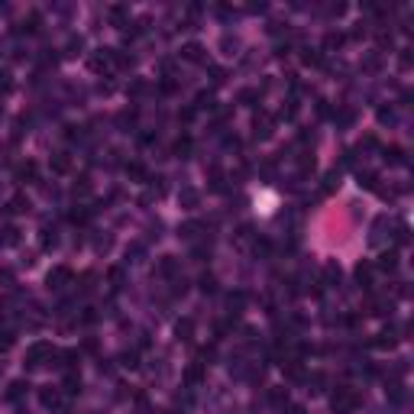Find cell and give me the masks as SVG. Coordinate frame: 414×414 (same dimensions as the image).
<instances>
[{
  "label": "cell",
  "instance_id": "7c38bea8",
  "mask_svg": "<svg viewBox=\"0 0 414 414\" xmlns=\"http://www.w3.org/2000/svg\"><path fill=\"white\" fill-rule=\"evenodd\" d=\"M324 278H327V285H340V278H343L340 266H336V262H327V266H324Z\"/></svg>",
  "mask_w": 414,
  "mask_h": 414
},
{
  "label": "cell",
  "instance_id": "7a4b0ae2",
  "mask_svg": "<svg viewBox=\"0 0 414 414\" xmlns=\"http://www.w3.org/2000/svg\"><path fill=\"white\" fill-rule=\"evenodd\" d=\"M330 404H334V411L350 414V411L356 408V404H360V395H356L353 388H346V385H340V388L334 392V402H330Z\"/></svg>",
  "mask_w": 414,
  "mask_h": 414
},
{
  "label": "cell",
  "instance_id": "1f68e13d",
  "mask_svg": "<svg viewBox=\"0 0 414 414\" xmlns=\"http://www.w3.org/2000/svg\"><path fill=\"white\" fill-rule=\"evenodd\" d=\"M158 268H162V275H175V259H172V256H165Z\"/></svg>",
  "mask_w": 414,
  "mask_h": 414
},
{
  "label": "cell",
  "instance_id": "4dcf8cb0",
  "mask_svg": "<svg viewBox=\"0 0 414 414\" xmlns=\"http://www.w3.org/2000/svg\"><path fill=\"white\" fill-rule=\"evenodd\" d=\"M110 282H114V288H120V285H123V268H120V266L110 268Z\"/></svg>",
  "mask_w": 414,
  "mask_h": 414
},
{
  "label": "cell",
  "instance_id": "e575fe53",
  "mask_svg": "<svg viewBox=\"0 0 414 414\" xmlns=\"http://www.w3.org/2000/svg\"><path fill=\"white\" fill-rule=\"evenodd\" d=\"M317 62H320V55L314 49H304V65H317Z\"/></svg>",
  "mask_w": 414,
  "mask_h": 414
},
{
  "label": "cell",
  "instance_id": "6da1fadb",
  "mask_svg": "<svg viewBox=\"0 0 414 414\" xmlns=\"http://www.w3.org/2000/svg\"><path fill=\"white\" fill-rule=\"evenodd\" d=\"M55 353H58V350H55L49 340H36L30 350H26V366H30V369H36V366H46V362L55 360Z\"/></svg>",
  "mask_w": 414,
  "mask_h": 414
},
{
  "label": "cell",
  "instance_id": "74e56055",
  "mask_svg": "<svg viewBox=\"0 0 414 414\" xmlns=\"http://www.w3.org/2000/svg\"><path fill=\"white\" fill-rule=\"evenodd\" d=\"M123 366H130V369H136V366H140V362H136V353H123Z\"/></svg>",
  "mask_w": 414,
  "mask_h": 414
},
{
  "label": "cell",
  "instance_id": "ab89813d",
  "mask_svg": "<svg viewBox=\"0 0 414 414\" xmlns=\"http://www.w3.org/2000/svg\"><path fill=\"white\" fill-rule=\"evenodd\" d=\"M395 240H398V243H408V226H404V224L398 226V236Z\"/></svg>",
  "mask_w": 414,
  "mask_h": 414
},
{
  "label": "cell",
  "instance_id": "3957f363",
  "mask_svg": "<svg viewBox=\"0 0 414 414\" xmlns=\"http://www.w3.org/2000/svg\"><path fill=\"white\" fill-rule=\"evenodd\" d=\"M68 282H72V268H68V266H55L52 272H49V278H46V285L58 292V288H65Z\"/></svg>",
  "mask_w": 414,
  "mask_h": 414
},
{
  "label": "cell",
  "instance_id": "2e32d148",
  "mask_svg": "<svg viewBox=\"0 0 414 414\" xmlns=\"http://www.w3.org/2000/svg\"><path fill=\"white\" fill-rule=\"evenodd\" d=\"M52 168L58 172V175H65V172L72 168V156H68V152H58V156L52 158Z\"/></svg>",
  "mask_w": 414,
  "mask_h": 414
},
{
  "label": "cell",
  "instance_id": "60d3db41",
  "mask_svg": "<svg viewBox=\"0 0 414 414\" xmlns=\"http://www.w3.org/2000/svg\"><path fill=\"white\" fill-rule=\"evenodd\" d=\"M0 88H4V91L10 88V72H0Z\"/></svg>",
  "mask_w": 414,
  "mask_h": 414
},
{
  "label": "cell",
  "instance_id": "5bb4252c",
  "mask_svg": "<svg viewBox=\"0 0 414 414\" xmlns=\"http://www.w3.org/2000/svg\"><path fill=\"white\" fill-rule=\"evenodd\" d=\"M201 378H204V362L188 366V372H184V382H188V385H198Z\"/></svg>",
  "mask_w": 414,
  "mask_h": 414
},
{
  "label": "cell",
  "instance_id": "7bdbcfd3",
  "mask_svg": "<svg viewBox=\"0 0 414 414\" xmlns=\"http://www.w3.org/2000/svg\"><path fill=\"white\" fill-rule=\"evenodd\" d=\"M0 116H4V107H0Z\"/></svg>",
  "mask_w": 414,
  "mask_h": 414
},
{
  "label": "cell",
  "instance_id": "d6986e66",
  "mask_svg": "<svg viewBox=\"0 0 414 414\" xmlns=\"http://www.w3.org/2000/svg\"><path fill=\"white\" fill-rule=\"evenodd\" d=\"M256 136H262V140L272 136V116H259L256 120Z\"/></svg>",
  "mask_w": 414,
  "mask_h": 414
},
{
  "label": "cell",
  "instance_id": "ffe728a7",
  "mask_svg": "<svg viewBox=\"0 0 414 414\" xmlns=\"http://www.w3.org/2000/svg\"><path fill=\"white\" fill-rule=\"evenodd\" d=\"M268 402H272L275 408H282V404H288V388H272V392H268Z\"/></svg>",
  "mask_w": 414,
  "mask_h": 414
},
{
  "label": "cell",
  "instance_id": "f1b7e54d",
  "mask_svg": "<svg viewBox=\"0 0 414 414\" xmlns=\"http://www.w3.org/2000/svg\"><path fill=\"white\" fill-rule=\"evenodd\" d=\"M146 91H149V84H146L142 78H136L133 84H130V94H146Z\"/></svg>",
  "mask_w": 414,
  "mask_h": 414
},
{
  "label": "cell",
  "instance_id": "44dd1931",
  "mask_svg": "<svg viewBox=\"0 0 414 414\" xmlns=\"http://www.w3.org/2000/svg\"><path fill=\"white\" fill-rule=\"evenodd\" d=\"M385 158H388L392 165H402L404 162V149L402 146H388V149H385Z\"/></svg>",
  "mask_w": 414,
  "mask_h": 414
},
{
  "label": "cell",
  "instance_id": "cb8c5ba5",
  "mask_svg": "<svg viewBox=\"0 0 414 414\" xmlns=\"http://www.w3.org/2000/svg\"><path fill=\"white\" fill-rule=\"evenodd\" d=\"M360 184H362V188H369V191H376L378 188V175H376V172H366V175H360Z\"/></svg>",
  "mask_w": 414,
  "mask_h": 414
},
{
  "label": "cell",
  "instance_id": "d6a6232c",
  "mask_svg": "<svg viewBox=\"0 0 414 414\" xmlns=\"http://www.w3.org/2000/svg\"><path fill=\"white\" fill-rule=\"evenodd\" d=\"M16 240H20V230L16 226H6L4 230V243H16Z\"/></svg>",
  "mask_w": 414,
  "mask_h": 414
},
{
  "label": "cell",
  "instance_id": "ac0fdd59",
  "mask_svg": "<svg viewBox=\"0 0 414 414\" xmlns=\"http://www.w3.org/2000/svg\"><path fill=\"white\" fill-rule=\"evenodd\" d=\"M26 178H36V165H32V162L16 165V182H26Z\"/></svg>",
  "mask_w": 414,
  "mask_h": 414
},
{
  "label": "cell",
  "instance_id": "9c48e42d",
  "mask_svg": "<svg viewBox=\"0 0 414 414\" xmlns=\"http://www.w3.org/2000/svg\"><path fill=\"white\" fill-rule=\"evenodd\" d=\"M191 334H194V320H191V317H182V320L175 324V336L178 340H191Z\"/></svg>",
  "mask_w": 414,
  "mask_h": 414
},
{
  "label": "cell",
  "instance_id": "d590c367",
  "mask_svg": "<svg viewBox=\"0 0 414 414\" xmlns=\"http://www.w3.org/2000/svg\"><path fill=\"white\" fill-rule=\"evenodd\" d=\"M13 340H16V336H13L10 330H4V334H0V346H4V350H6V346H13Z\"/></svg>",
  "mask_w": 414,
  "mask_h": 414
},
{
  "label": "cell",
  "instance_id": "9a60e30c",
  "mask_svg": "<svg viewBox=\"0 0 414 414\" xmlns=\"http://www.w3.org/2000/svg\"><path fill=\"white\" fill-rule=\"evenodd\" d=\"M336 188H340V172L334 168V172H327V178H324V188H320V191H324V194H334Z\"/></svg>",
  "mask_w": 414,
  "mask_h": 414
},
{
  "label": "cell",
  "instance_id": "8fae6325",
  "mask_svg": "<svg viewBox=\"0 0 414 414\" xmlns=\"http://www.w3.org/2000/svg\"><path fill=\"white\" fill-rule=\"evenodd\" d=\"M376 268H382V272H395V268H398V256H395V252H382L378 262H376Z\"/></svg>",
  "mask_w": 414,
  "mask_h": 414
},
{
  "label": "cell",
  "instance_id": "8d00e7d4",
  "mask_svg": "<svg viewBox=\"0 0 414 414\" xmlns=\"http://www.w3.org/2000/svg\"><path fill=\"white\" fill-rule=\"evenodd\" d=\"M198 107H214V94H198Z\"/></svg>",
  "mask_w": 414,
  "mask_h": 414
},
{
  "label": "cell",
  "instance_id": "7402d4cb",
  "mask_svg": "<svg viewBox=\"0 0 414 414\" xmlns=\"http://www.w3.org/2000/svg\"><path fill=\"white\" fill-rule=\"evenodd\" d=\"M178 233H182L184 240H194L198 233H201V224H198V220H188V224H184V226H182V230H178Z\"/></svg>",
  "mask_w": 414,
  "mask_h": 414
},
{
  "label": "cell",
  "instance_id": "484cf974",
  "mask_svg": "<svg viewBox=\"0 0 414 414\" xmlns=\"http://www.w3.org/2000/svg\"><path fill=\"white\" fill-rule=\"evenodd\" d=\"M126 175H130V178H136V182H142V178H146V168L133 162V165H126Z\"/></svg>",
  "mask_w": 414,
  "mask_h": 414
},
{
  "label": "cell",
  "instance_id": "5b68a950",
  "mask_svg": "<svg viewBox=\"0 0 414 414\" xmlns=\"http://www.w3.org/2000/svg\"><path fill=\"white\" fill-rule=\"evenodd\" d=\"M91 72H107L110 65H114V49H100L98 55H91Z\"/></svg>",
  "mask_w": 414,
  "mask_h": 414
},
{
  "label": "cell",
  "instance_id": "4fadbf2b",
  "mask_svg": "<svg viewBox=\"0 0 414 414\" xmlns=\"http://www.w3.org/2000/svg\"><path fill=\"white\" fill-rule=\"evenodd\" d=\"M81 388V376H78V372H68V376H65V385H62V392H65V395H74V392H78Z\"/></svg>",
  "mask_w": 414,
  "mask_h": 414
},
{
  "label": "cell",
  "instance_id": "30bf717a",
  "mask_svg": "<svg viewBox=\"0 0 414 414\" xmlns=\"http://www.w3.org/2000/svg\"><path fill=\"white\" fill-rule=\"evenodd\" d=\"M26 392H30V382L16 378V382H10V388H6V398H10V402H16V398H23Z\"/></svg>",
  "mask_w": 414,
  "mask_h": 414
},
{
  "label": "cell",
  "instance_id": "603a6c76",
  "mask_svg": "<svg viewBox=\"0 0 414 414\" xmlns=\"http://www.w3.org/2000/svg\"><path fill=\"white\" fill-rule=\"evenodd\" d=\"M369 275H372V266H369V262H360V266H356V278H360V285H369Z\"/></svg>",
  "mask_w": 414,
  "mask_h": 414
},
{
  "label": "cell",
  "instance_id": "52a82bcc",
  "mask_svg": "<svg viewBox=\"0 0 414 414\" xmlns=\"http://www.w3.org/2000/svg\"><path fill=\"white\" fill-rule=\"evenodd\" d=\"M178 204H182L184 210H194V207L201 204V194H198L194 188H182V194H178Z\"/></svg>",
  "mask_w": 414,
  "mask_h": 414
},
{
  "label": "cell",
  "instance_id": "d4e9b609",
  "mask_svg": "<svg viewBox=\"0 0 414 414\" xmlns=\"http://www.w3.org/2000/svg\"><path fill=\"white\" fill-rule=\"evenodd\" d=\"M110 20H114L116 26H126V10H123V6H110Z\"/></svg>",
  "mask_w": 414,
  "mask_h": 414
},
{
  "label": "cell",
  "instance_id": "836d02e7",
  "mask_svg": "<svg viewBox=\"0 0 414 414\" xmlns=\"http://www.w3.org/2000/svg\"><path fill=\"white\" fill-rule=\"evenodd\" d=\"M81 49V39H68V46H65V55H78Z\"/></svg>",
  "mask_w": 414,
  "mask_h": 414
},
{
  "label": "cell",
  "instance_id": "4316f807",
  "mask_svg": "<svg viewBox=\"0 0 414 414\" xmlns=\"http://www.w3.org/2000/svg\"><path fill=\"white\" fill-rule=\"evenodd\" d=\"M372 343H376V346H395V334H378V340H372Z\"/></svg>",
  "mask_w": 414,
  "mask_h": 414
},
{
  "label": "cell",
  "instance_id": "f546056e",
  "mask_svg": "<svg viewBox=\"0 0 414 414\" xmlns=\"http://www.w3.org/2000/svg\"><path fill=\"white\" fill-rule=\"evenodd\" d=\"M175 152H178V156H188V152H191V140H188V136L175 142Z\"/></svg>",
  "mask_w": 414,
  "mask_h": 414
},
{
  "label": "cell",
  "instance_id": "8992f818",
  "mask_svg": "<svg viewBox=\"0 0 414 414\" xmlns=\"http://www.w3.org/2000/svg\"><path fill=\"white\" fill-rule=\"evenodd\" d=\"M182 58H184V62H204V58H207V55H204V46H201V42L182 46Z\"/></svg>",
  "mask_w": 414,
  "mask_h": 414
},
{
  "label": "cell",
  "instance_id": "ba28073f",
  "mask_svg": "<svg viewBox=\"0 0 414 414\" xmlns=\"http://www.w3.org/2000/svg\"><path fill=\"white\" fill-rule=\"evenodd\" d=\"M4 210L10 214V217H13V214H26V210H30V198H23V194L10 198V201H6V207H4Z\"/></svg>",
  "mask_w": 414,
  "mask_h": 414
},
{
  "label": "cell",
  "instance_id": "277c9868",
  "mask_svg": "<svg viewBox=\"0 0 414 414\" xmlns=\"http://www.w3.org/2000/svg\"><path fill=\"white\" fill-rule=\"evenodd\" d=\"M39 402H42L46 408H52V411H65V395H62L58 388H42L39 392Z\"/></svg>",
  "mask_w": 414,
  "mask_h": 414
},
{
  "label": "cell",
  "instance_id": "e0dca14e",
  "mask_svg": "<svg viewBox=\"0 0 414 414\" xmlns=\"http://www.w3.org/2000/svg\"><path fill=\"white\" fill-rule=\"evenodd\" d=\"M340 46H343V32H327V36H324V49L327 52L340 49Z\"/></svg>",
  "mask_w": 414,
  "mask_h": 414
},
{
  "label": "cell",
  "instance_id": "f35d334b",
  "mask_svg": "<svg viewBox=\"0 0 414 414\" xmlns=\"http://www.w3.org/2000/svg\"><path fill=\"white\" fill-rule=\"evenodd\" d=\"M210 74H214V81H217V84H220V81H226V72H224V68H210Z\"/></svg>",
  "mask_w": 414,
  "mask_h": 414
},
{
  "label": "cell",
  "instance_id": "b9f144b4",
  "mask_svg": "<svg viewBox=\"0 0 414 414\" xmlns=\"http://www.w3.org/2000/svg\"><path fill=\"white\" fill-rule=\"evenodd\" d=\"M288 414H308V411L301 408V404H292V408H288Z\"/></svg>",
  "mask_w": 414,
  "mask_h": 414
},
{
  "label": "cell",
  "instance_id": "83f0119b",
  "mask_svg": "<svg viewBox=\"0 0 414 414\" xmlns=\"http://www.w3.org/2000/svg\"><path fill=\"white\" fill-rule=\"evenodd\" d=\"M214 288H217V278H214V275H201V292L210 294Z\"/></svg>",
  "mask_w": 414,
  "mask_h": 414
}]
</instances>
